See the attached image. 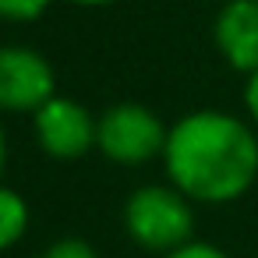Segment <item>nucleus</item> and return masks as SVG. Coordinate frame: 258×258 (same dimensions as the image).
<instances>
[{"label": "nucleus", "mask_w": 258, "mask_h": 258, "mask_svg": "<svg viewBox=\"0 0 258 258\" xmlns=\"http://www.w3.org/2000/svg\"><path fill=\"white\" fill-rule=\"evenodd\" d=\"M163 170L195 205H230L258 184V131L230 110H191L170 124Z\"/></svg>", "instance_id": "f257e3e1"}, {"label": "nucleus", "mask_w": 258, "mask_h": 258, "mask_svg": "<svg viewBox=\"0 0 258 258\" xmlns=\"http://www.w3.org/2000/svg\"><path fill=\"white\" fill-rule=\"evenodd\" d=\"M127 237L156 254H170L195 240V202L166 184H142L124 202Z\"/></svg>", "instance_id": "f03ea898"}, {"label": "nucleus", "mask_w": 258, "mask_h": 258, "mask_svg": "<svg viewBox=\"0 0 258 258\" xmlns=\"http://www.w3.org/2000/svg\"><path fill=\"white\" fill-rule=\"evenodd\" d=\"M170 124L145 103L124 99L99 113L96 124V152H103L117 166H145L163 159Z\"/></svg>", "instance_id": "7ed1b4c3"}, {"label": "nucleus", "mask_w": 258, "mask_h": 258, "mask_svg": "<svg viewBox=\"0 0 258 258\" xmlns=\"http://www.w3.org/2000/svg\"><path fill=\"white\" fill-rule=\"evenodd\" d=\"M57 96V71L36 46H0V113H36Z\"/></svg>", "instance_id": "20e7f679"}, {"label": "nucleus", "mask_w": 258, "mask_h": 258, "mask_svg": "<svg viewBox=\"0 0 258 258\" xmlns=\"http://www.w3.org/2000/svg\"><path fill=\"white\" fill-rule=\"evenodd\" d=\"M96 124L99 117L85 103L60 92L32 113V135L39 152L60 163H75L96 149Z\"/></svg>", "instance_id": "39448f33"}, {"label": "nucleus", "mask_w": 258, "mask_h": 258, "mask_svg": "<svg viewBox=\"0 0 258 258\" xmlns=\"http://www.w3.org/2000/svg\"><path fill=\"white\" fill-rule=\"evenodd\" d=\"M212 46L237 75L258 71V0H226L212 18Z\"/></svg>", "instance_id": "423d86ee"}, {"label": "nucleus", "mask_w": 258, "mask_h": 258, "mask_svg": "<svg viewBox=\"0 0 258 258\" xmlns=\"http://www.w3.org/2000/svg\"><path fill=\"white\" fill-rule=\"evenodd\" d=\"M29 233V202L22 191L0 184V251L15 247Z\"/></svg>", "instance_id": "0eeeda50"}, {"label": "nucleus", "mask_w": 258, "mask_h": 258, "mask_svg": "<svg viewBox=\"0 0 258 258\" xmlns=\"http://www.w3.org/2000/svg\"><path fill=\"white\" fill-rule=\"evenodd\" d=\"M53 0H0V22L11 25H32L50 11Z\"/></svg>", "instance_id": "6e6552de"}, {"label": "nucleus", "mask_w": 258, "mask_h": 258, "mask_svg": "<svg viewBox=\"0 0 258 258\" xmlns=\"http://www.w3.org/2000/svg\"><path fill=\"white\" fill-rule=\"evenodd\" d=\"M43 258H99V251L82 237H60L43 251Z\"/></svg>", "instance_id": "1a4fd4ad"}, {"label": "nucleus", "mask_w": 258, "mask_h": 258, "mask_svg": "<svg viewBox=\"0 0 258 258\" xmlns=\"http://www.w3.org/2000/svg\"><path fill=\"white\" fill-rule=\"evenodd\" d=\"M163 258H230L219 244H209V240H187L184 247L163 254Z\"/></svg>", "instance_id": "9d476101"}, {"label": "nucleus", "mask_w": 258, "mask_h": 258, "mask_svg": "<svg viewBox=\"0 0 258 258\" xmlns=\"http://www.w3.org/2000/svg\"><path fill=\"white\" fill-rule=\"evenodd\" d=\"M244 113L254 124V131H258V71L244 78Z\"/></svg>", "instance_id": "9b49d317"}, {"label": "nucleus", "mask_w": 258, "mask_h": 258, "mask_svg": "<svg viewBox=\"0 0 258 258\" xmlns=\"http://www.w3.org/2000/svg\"><path fill=\"white\" fill-rule=\"evenodd\" d=\"M68 4H75V8H89V11H96V8H113V4H120V0H68Z\"/></svg>", "instance_id": "f8f14e48"}, {"label": "nucleus", "mask_w": 258, "mask_h": 258, "mask_svg": "<svg viewBox=\"0 0 258 258\" xmlns=\"http://www.w3.org/2000/svg\"><path fill=\"white\" fill-rule=\"evenodd\" d=\"M4 170H8V135L0 127V184H4Z\"/></svg>", "instance_id": "ddd939ff"}, {"label": "nucleus", "mask_w": 258, "mask_h": 258, "mask_svg": "<svg viewBox=\"0 0 258 258\" xmlns=\"http://www.w3.org/2000/svg\"><path fill=\"white\" fill-rule=\"evenodd\" d=\"M205 4H216V8H219V4H226V0H205Z\"/></svg>", "instance_id": "4468645a"}]
</instances>
